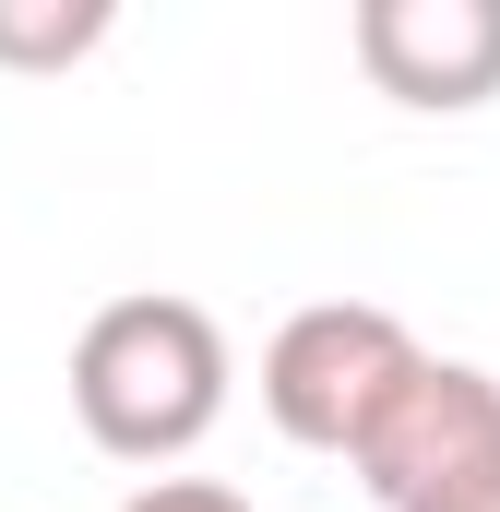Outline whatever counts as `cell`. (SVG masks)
<instances>
[{
    "mask_svg": "<svg viewBox=\"0 0 500 512\" xmlns=\"http://www.w3.org/2000/svg\"><path fill=\"white\" fill-rule=\"evenodd\" d=\"M120 512H250L239 489H215V477H143Z\"/></svg>",
    "mask_w": 500,
    "mask_h": 512,
    "instance_id": "obj_6",
    "label": "cell"
},
{
    "mask_svg": "<svg viewBox=\"0 0 500 512\" xmlns=\"http://www.w3.org/2000/svg\"><path fill=\"white\" fill-rule=\"evenodd\" d=\"M405 512H500V465H477V477H453V489H429V501Z\"/></svg>",
    "mask_w": 500,
    "mask_h": 512,
    "instance_id": "obj_7",
    "label": "cell"
},
{
    "mask_svg": "<svg viewBox=\"0 0 500 512\" xmlns=\"http://www.w3.org/2000/svg\"><path fill=\"white\" fill-rule=\"evenodd\" d=\"M346 465L370 477L381 512H405L429 489H453V477H477V465H500V382L477 358H417V382L381 405V429Z\"/></svg>",
    "mask_w": 500,
    "mask_h": 512,
    "instance_id": "obj_3",
    "label": "cell"
},
{
    "mask_svg": "<svg viewBox=\"0 0 500 512\" xmlns=\"http://www.w3.org/2000/svg\"><path fill=\"white\" fill-rule=\"evenodd\" d=\"M108 48V0H0V72H72Z\"/></svg>",
    "mask_w": 500,
    "mask_h": 512,
    "instance_id": "obj_5",
    "label": "cell"
},
{
    "mask_svg": "<svg viewBox=\"0 0 500 512\" xmlns=\"http://www.w3.org/2000/svg\"><path fill=\"white\" fill-rule=\"evenodd\" d=\"M346 36L393 108H489L500 96V0H358Z\"/></svg>",
    "mask_w": 500,
    "mask_h": 512,
    "instance_id": "obj_4",
    "label": "cell"
},
{
    "mask_svg": "<svg viewBox=\"0 0 500 512\" xmlns=\"http://www.w3.org/2000/svg\"><path fill=\"white\" fill-rule=\"evenodd\" d=\"M417 334L370 310V298H322V310H298L274 346H262V417L298 441V453H358L381 429V405L417 382Z\"/></svg>",
    "mask_w": 500,
    "mask_h": 512,
    "instance_id": "obj_2",
    "label": "cell"
},
{
    "mask_svg": "<svg viewBox=\"0 0 500 512\" xmlns=\"http://www.w3.org/2000/svg\"><path fill=\"white\" fill-rule=\"evenodd\" d=\"M72 417L96 453L120 465H179L215 417H227V334L203 298H108L84 334H72Z\"/></svg>",
    "mask_w": 500,
    "mask_h": 512,
    "instance_id": "obj_1",
    "label": "cell"
}]
</instances>
